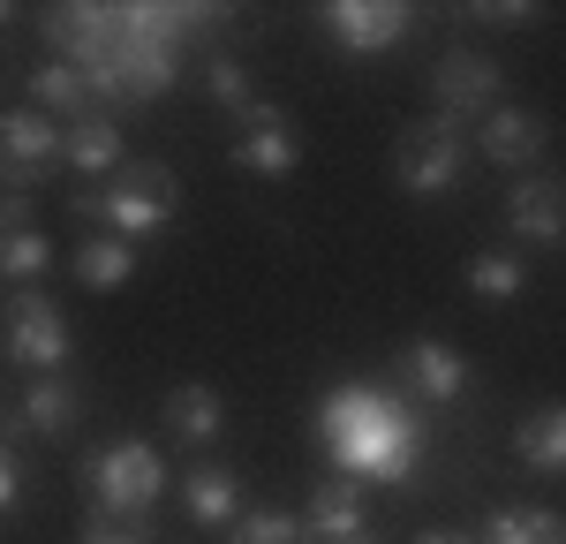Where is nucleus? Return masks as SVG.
<instances>
[{"label":"nucleus","instance_id":"obj_1","mask_svg":"<svg viewBox=\"0 0 566 544\" xmlns=\"http://www.w3.org/2000/svg\"><path fill=\"white\" fill-rule=\"evenodd\" d=\"M317 447L333 453V469L355 484H416L431 431H423V408L392 386L348 378L317 401Z\"/></svg>","mask_w":566,"mask_h":544},{"label":"nucleus","instance_id":"obj_2","mask_svg":"<svg viewBox=\"0 0 566 544\" xmlns=\"http://www.w3.org/2000/svg\"><path fill=\"white\" fill-rule=\"evenodd\" d=\"M181 205V181L159 167V159H122L106 181H91V189H76V212H91L98 220V234H122V242H151L159 227L175 220Z\"/></svg>","mask_w":566,"mask_h":544},{"label":"nucleus","instance_id":"obj_3","mask_svg":"<svg viewBox=\"0 0 566 544\" xmlns=\"http://www.w3.org/2000/svg\"><path fill=\"white\" fill-rule=\"evenodd\" d=\"M84 484H91V506H98L106 522L136 530V522L159 506V492H167V461L144 447V439H114V447H98L84 461Z\"/></svg>","mask_w":566,"mask_h":544},{"label":"nucleus","instance_id":"obj_4","mask_svg":"<svg viewBox=\"0 0 566 544\" xmlns=\"http://www.w3.org/2000/svg\"><path fill=\"white\" fill-rule=\"evenodd\" d=\"M0 356L15 370H31V378H53L69 363V317H61V303L39 295V287H15L0 303Z\"/></svg>","mask_w":566,"mask_h":544},{"label":"nucleus","instance_id":"obj_5","mask_svg":"<svg viewBox=\"0 0 566 544\" xmlns=\"http://www.w3.org/2000/svg\"><path fill=\"white\" fill-rule=\"evenodd\" d=\"M392 167H400V189L408 197H446V189H461V175H469V129L431 114V122H416V129L400 136Z\"/></svg>","mask_w":566,"mask_h":544},{"label":"nucleus","instance_id":"obj_6","mask_svg":"<svg viewBox=\"0 0 566 544\" xmlns=\"http://www.w3.org/2000/svg\"><path fill=\"white\" fill-rule=\"evenodd\" d=\"M45 45H53V61H69L76 76H98L106 61H114V45H122V8H45Z\"/></svg>","mask_w":566,"mask_h":544},{"label":"nucleus","instance_id":"obj_7","mask_svg":"<svg viewBox=\"0 0 566 544\" xmlns=\"http://www.w3.org/2000/svg\"><path fill=\"white\" fill-rule=\"evenodd\" d=\"M61 167V122H45V114H0V189L8 197H31L39 181H53Z\"/></svg>","mask_w":566,"mask_h":544},{"label":"nucleus","instance_id":"obj_8","mask_svg":"<svg viewBox=\"0 0 566 544\" xmlns=\"http://www.w3.org/2000/svg\"><path fill=\"white\" fill-rule=\"evenodd\" d=\"M317 31L340 53H392V45H408L416 15L400 0H333V8H317Z\"/></svg>","mask_w":566,"mask_h":544},{"label":"nucleus","instance_id":"obj_9","mask_svg":"<svg viewBox=\"0 0 566 544\" xmlns=\"http://www.w3.org/2000/svg\"><path fill=\"white\" fill-rule=\"evenodd\" d=\"M431 84H438V122H483L499 106V69H491V53H476V45H446Z\"/></svg>","mask_w":566,"mask_h":544},{"label":"nucleus","instance_id":"obj_10","mask_svg":"<svg viewBox=\"0 0 566 544\" xmlns=\"http://www.w3.org/2000/svg\"><path fill=\"white\" fill-rule=\"evenodd\" d=\"M392 394L453 408V401H469V363L453 356L446 341H408V348H400V370H392Z\"/></svg>","mask_w":566,"mask_h":544},{"label":"nucleus","instance_id":"obj_11","mask_svg":"<svg viewBox=\"0 0 566 544\" xmlns=\"http://www.w3.org/2000/svg\"><path fill=\"white\" fill-rule=\"evenodd\" d=\"M295 159H303V144H295V122H287L272 98H258V106L242 114L234 167H242V175H264V181H287V175H295Z\"/></svg>","mask_w":566,"mask_h":544},{"label":"nucleus","instance_id":"obj_12","mask_svg":"<svg viewBox=\"0 0 566 544\" xmlns=\"http://www.w3.org/2000/svg\"><path fill=\"white\" fill-rule=\"evenodd\" d=\"M310 530V544H348L370 530V506H363V484L355 477H325L317 492L303 499V514H295Z\"/></svg>","mask_w":566,"mask_h":544},{"label":"nucleus","instance_id":"obj_13","mask_svg":"<svg viewBox=\"0 0 566 544\" xmlns=\"http://www.w3.org/2000/svg\"><path fill=\"white\" fill-rule=\"evenodd\" d=\"M491 167H536L544 159V114H528V106H491L476 122V144Z\"/></svg>","mask_w":566,"mask_h":544},{"label":"nucleus","instance_id":"obj_14","mask_svg":"<svg viewBox=\"0 0 566 544\" xmlns=\"http://www.w3.org/2000/svg\"><path fill=\"white\" fill-rule=\"evenodd\" d=\"M506 227L522 234V242H536V250H552L566 234V189L552 175H528L506 189Z\"/></svg>","mask_w":566,"mask_h":544},{"label":"nucleus","instance_id":"obj_15","mask_svg":"<svg viewBox=\"0 0 566 544\" xmlns=\"http://www.w3.org/2000/svg\"><path fill=\"white\" fill-rule=\"evenodd\" d=\"M76 423H84V394L69 378H31L15 394V431H31V439H69Z\"/></svg>","mask_w":566,"mask_h":544},{"label":"nucleus","instance_id":"obj_16","mask_svg":"<svg viewBox=\"0 0 566 544\" xmlns=\"http://www.w3.org/2000/svg\"><path fill=\"white\" fill-rule=\"evenodd\" d=\"M61 167H76L84 181H106L114 167H122V129H114L106 114L69 122V129H61Z\"/></svg>","mask_w":566,"mask_h":544},{"label":"nucleus","instance_id":"obj_17","mask_svg":"<svg viewBox=\"0 0 566 544\" xmlns=\"http://www.w3.org/2000/svg\"><path fill=\"white\" fill-rule=\"evenodd\" d=\"M181 499H189V514L205 522V530H227L250 499H242V484H234V469H219V461H197L189 477H181Z\"/></svg>","mask_w":566,"mask_h":544},{"label":"nucleus","instance_id":"obj_18","mask_svg":"<svg viewBox=\"0 0 566 544\" xmlns=\"http://www.w3.org/2000/svg\"><path fill=\"white\" fill-rule=\"evenodd\" d=\"M219 431H227V408H219L212 386H175V394H167V439H181V447H212Z\"/></svg>","mask_w":566,"mask_h":544},{"label":"nucleus","instance_id":"obj_19","mask_svg":"<svg viewBox=\"0 0 566 544\" xmlns=\"http://www.w3.org/2000/svg\"><path fill=\"white\" fill-rule=\"evenodd\" d=\"M31 98H39L31 114H45V122H53V114H69V122L98 114V106H91V84L69 69V61H39V69H31Z\"/></svg>","mask_w":566,"mask_h":544},{"label":"nucleus","instance_id":"obj_20","mask_svg":"<svg viewBox=\"0 0 566 544\" xmlns=\"http://www.w3.org/2000/svg\"><path fill=\"white\" fill-rule=\"evenodd\" d=\"M129 272H136V250L122 242V234H98V227H91L84 242H76V280H84V287L114 295V287L129 280Z\"/></svg>","mask_w":566,"mask_h":544},{"label":"nucleus","instance_id":"obj_21","mask_svg":"<svg viewBox=\"0 0 566 544\" xmlns=\"http://www.w3.org/2000/svg\"><path fill=\"white\" fill-rule=\"evenodd\" d=\"M476 544H566V530L552 506H499V514H483Z\"/></svg>","mask_w":566,"mask_h":544},{"label":"nucleus","instance_id":"obj_22","mask_svg":"<svg viewBox=\"0 0 566 544\" xmlns=\"http://www.w3.org/2000/svg\"><path fill=\"white\" fill-rule=\"evenodd\" d=\"M514 453H522L528 477H559L566 469V416L559 408H536L522 423V439H514Z\"/></svg>","mask_w":566,"mask_h":544},{"label":"nucleus","instance_id":"obj_23","mask_svg":"<svg viewBox=\"0 0 566 544\" xmlns=\"http://www.w3.org/2000/svg\"><path fill=\"white\" fill-rule=\"evenodd\" d=\"M53 265V242H45L39 227H8L0 234V280H15V287H39V272Z\"/></svg>","mask_w":566,"mask_h":544},{"label":"nucleus","instance_id":"obj_24","mask_svg":"<svg viewBox=\"0 0 566 544\" xmlns=\"http://www.w3.org/2000/svg\"><path fill=\"white\" fill-rule=\"evenodd\" d=\"M227 544H310V530L295 514H280V506H242L227 522Z\"/></svg>","mask_w":566,"mask_h":544},{"label":"nucleus","instance_id":"obj_25","mask_svg":"<svg viewBox=\"0 0 566 544\" xmlns=\"http://www.w3.org/2000/svg\"><path fill=\"white\" fill-rule=\"evenodd\" d=\"M469 287H476L483 303H514L528 287V265L506 258V250H483V258H469Z\"/></svg>","mask_w":566,"mask_h":544},{"label":"nucleus","instance_id":"obj_26","mask_svg":"<svg viewBox=\"0 0 566 544\" xmlns=\"http://www.w3.org/2000/svg\"><path fill=\"white\" fill-rule=\"evenodd\" d=\"M205 91H212V106H227L234 122L258 106V91H250V69H242L234 53H212V69H205Z\"/></svg>","mask_w":566,"mask_h":544},{"label":"nucleus","instance_id":"obj_27","mask_svg":"<svg viewBox=\"0 0 566 544\" xmlns=\"http://www.w3.org/2000/svg\"><path fill=\"white\" fill-rule=\"evenodd\" d=\"M15 492H23V461H15V453L0 447V514L15 506Z\"/></svg>","mask_w":566,"mask_h":544},{"label":"nucleus","instance_id":"obj_28","mask_svg":"<svg viewBox=\"0 0 566 544\" xmlns=\"http://www.w3.org/2000/svg\"><path fill=\"white\" fill-rule=\"evenodd\" d=\"M84 544H151L144 530H122V522H98V530H84Z\"/></svg>","mask_w":566,"mask_h":544},{"label":"nucleus","instance_id":"obj_29","mask_svg":"<svg viewBox=\"0 0 566 544\" xmlns=\"http://www.w3.org/2000/svg\"><path fill=\"white\" fill-rule=\"evenodd\" d=\"M23 212H31V197H8V189H0V234H8V227H31Z\"/></svg>","mask_w":566,"mask_h":544},{"label":"nucleus","instance_id":"obj_30","mask_svg":"<svg viewBox=\"0 0 566 544\" xmlns=\"http://www.w3.org/2000/svg\"><path fill=\"white\" fill-rule=\"evenodd\" d=\"M416 544H476V537H416Z\"/></svg>","mask_w":566,"mask_h":544},{"label":"nucleus","instance_id":"obj_31","mask_svg":"<svg viewBox=\"0 0 566 544\" xmlns=\"http://www.w3.org/2000/svg\"><path fill=\"white\" fill-rule=\"evenodd\" d=\"M0 23H15V8H8V0H0Z\"/></svg>","mask_w":566,"mask_h":544},{"label":"nucleus","instance_id":"obj_32","mask_svg":"<svg viewBox=\"0 0 566 544\" xmlns=\"http://www.w3.org/2000/svg\"><path fill=\"white\" fill-rule=\"evenodd\" d=\"M348 544H378V537H370V530H363V537H348Z\"/></svg>","mask_w":566,"mask_h":544},{"label":"nucleus","instance_id":"obj_33","mask_svg":"<svg viewBox=\"0 0 566 544\" xmlns=\"http://www.w3.org/2000/svg\"><path fill=\"white\" fill-rule=\"evenodd\" d=\"M0 447H8V439H0Z\"/></svg>","mask_w":566,"mask_h":544}]
</instances>
